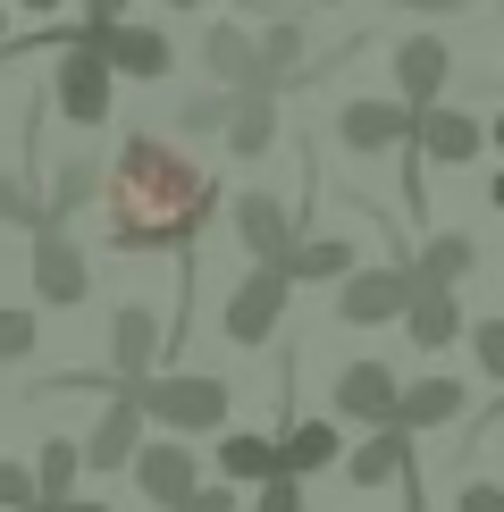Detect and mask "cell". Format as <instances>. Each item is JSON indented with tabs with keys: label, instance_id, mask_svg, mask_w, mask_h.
Here are the masks:
<instances>
[{
	"label": "cell",
	"instance_id": "1",
	"mask_svg": "<svg viewBox=\"0 0 504 512\" xmlns=\"http://www.w3.org/2000/svg\"><path fill=\"white\" fill-rule=\"evenodd\" d=\"M101 194H110V244L118 252H194V236L219 219V177L160 135H126Z\"/></svg>",
	"mask_w": 504,
	"mask_h": 512
},
{
	"label": "cell",
	"instance_id": "2",
	"mask_svg": "<svg viewBox=\"0 0 504 512\" xmlns=\"http://www.w3.org/2000/svg\"><path fill=\"white\" fill-rule=\"evenodd\" d=\"M135 403H143V420H152L160 437H219L227 412H236L227 378H202V370H152V378H135Z\"/></svg>",
	"mask_w": 504,
	"mask_h": 512
},
{
	"label": "cell",
	"instance_id": "3",
	"mask_svg": "<svg viewBox=\"0 0 504 512\" xmlns=\"http://www.w3.org/2000/svg\"><path fill=\"white\" fill-rule=\"evenodd\" d=\"M110 101H118V68L93 51V42H59V68H51V110L76 126V135H93V126H110Z\"/></svg>",
	"mask_w": 504,
	"mask_h": 512
},
{
	"label": "cell",
	"instance_id": "4",
	"mask_svg": "<svg viewBox=\"0 0 504 512\" xmlns=\"http://www.w3.org/2000/svg\"><path fill=\"white\" fill-rule=\"evenodd\" d=\"M286 303H294L286 261H252V277L227 294V311H219L227 345H269V336H278V319H286Z\"/></svg>",
	"mask_w": 504,
	"mask_h": 512
},
{
	"label": "cell",
	"instance_id": "5",
	"mask_svg": "<svg viewBox=\"0 0 504 512\" xmlns=\"http://www.w3.org/2000/svg\"><path fill=\"white\" fill-rule=\"evenodd\" d=\"M412 286H420L412 261H370V269L336 277V319H345V328H387V319H404Z\"/></svg>",
	"mask_w": 504,
	"mask_h": 512
},
{
	"label": "cell",
	"instance_id": "6",
	"mask_svg": "<svg viewBox=\"0 0 504 512\" xmlns=\"http://www.w3.org/2000/svg\"><path fill=\"white\" fill-rule=\"evenodd\" d=\"M126 479L143 487V504H152V512H177L202 487V454H194V437H143L135 462H126Z\"/></svg>",
	"mask_w": 504,
	"mask_h": 512
},
{
	"label": "cell",
	"instance_id": "7",
	"mask_svg": "<svg viewBox=\"0 0 504 512\" xmlns=\"http://www.w3.org/2000/svg\"><path fill=\"white\" fill-rule=\"evenodd\" d=\"M76 42H93V51L110 59L126 84H160L168 68H177V42H168L160 26H135V17H118V26H93V17H84Z\"/></svg>",
	"mask_w": 504,
	"mask_h": 512
},
{
	"label": "cell",
	"instance_id": "8",
	"mask_svg": "<svg viewBox=\"0 0 504 512\" xmlns=\"http://www.w3.org/2000/svg\"><path fill=\"white\" fill-rule=\"evenodd\" d=\"M395 403H404V378H395L378 353L345 361V370H336V387H328V412L353 420V429H395Z\"/></svg>",
	"mask_w": 504,
	"mask_h": 512
},
{
	"label": "cell",
	"instance_id": "9",
	"mask_svg": "<svg viewBox=\"0 0 504 512\" xmlns=\"http://www.w3.org/2000/svg\"><path fill=\"white\" fill-rule=\"evenodd\" d=\"M412 152L429 168H471L488 152V118L454 110V101H429V110H412Z\"/></svg>",
	"mask_w": 504,
	"mask_h": 512
},
{
	"label": "cell",
	"instance_id": "10",
	"mask_svg": "<svg viewBox=\"0 0 504 512\" xmlns=\"http://www.w3.org/2000/svg\"><path fill=\"white\" fill-rule=\"evenodd\" d=\"M34 294L51 311H84V294H93V261L68 227H34Z\"/></svg>",
	"mask_w": 504,
	"mask_h": 512
},
{
	"label": "cell",
	"instance_id": "11",
	"mask_svg": "<svg viewBox=\"0 0 504 512\" xmlns=\"http://www.w3.org/2000/svg\"><path fill=\"white\" fill-rule=\"evenodd\" d=\"M336 143H345L353 160H387V152H404V143H412V110H404V101H387V93H362V101L336 110Z\"/></svg>",
	"mask_w": 504,
	"mask_h": 512
},
{
	"label": "cell",
	"instance_id": "12",
	"mask_svg": "<svg viewBox=\"0 0 504 512\" xmlns=\"http://www.w3.org/2000/svg\"><path fill=\"white\" fill-rule=\"evenodd\" d=\"M143 437H152V420H143L135 387H118V395H110V403H101V412H93V429L76 437V445H84V471H101V479H110V471H126Z\"/></svg>",
	"mask_w": 504,
	"mask_h": 512
},
{
	"label": "cell",
	"instance_id": "13",
	"mask_svg": "<svg viewBox=\"0 0 504 512\" xmlns=\"http://www.w3.org/2000/svg\"><path fill=\"white\" fill-rule=\"evenodd\" d=\"M227 227H236V244L252 252V261H286V252H294V236H303V219H294L278 194H261V185L227 202Z\"/></svg>",
	"mask_w": 504,
	"mask_h": 512
},
{
	"label": "cell",
	"instance_id": "14",
	"mask_svg": "<svg viewBox=\"0 0 504 512\" xmlns=\"http://www.w3.org/2000/svg\"><path fill=\"white\" fill-rule=\"evenodd\" d=\"M160 345H168V319H160L152 303H118V311H110V378H118V387L152 378Z\"/></svg>",
	"mask_w": 504,
	"mask_h": 512
},
{
	"label": "cell",
	"instance_id": "15",
	"mask_svg": "<svg viewBox=\"0 0 504 512\" xmlns=\"http://www.w3.org/2000/svg\"><path fill=\"white\" fill-rule=\"evenodd\" d=\"M446 84H454V51L437 34H404L395 42V101H404V110L446 101Z\"/></svg>",
	"mask_w": 504,
	"mask_h": 512
},
{
	"label": "cell",
	"instance_id": "16",
	"mask_svg": "<svg viewBox=\"0 0 504 512\" xmlns=\"http://www.w3.org/2000/svg\"><path fill=\"white\" fill-rule=\"evenodd\" d=\"M202 68H210V84H219V93H252V84H269L261 42H252L244 26H227V17L202 34ZM269 93H278V84H269Z\"/></svg>",
	"mask_w": 504,
	"mask_h": 512
},
{
	"label": "cell",
	"instance_id": "17",
	"mask_svg": "<svg viewBox=\"0 0 504 512\" xmlns=\"http://www.w3.org/2000/svg\"><path fill=\"white\" fill-rule=\"evenodd\" d=\"M412 462H420V454H412V429H370L345 462H336V471H345L353 496H370V487H395V479L412 471Z\"/></svg>",
	"mask_w": 504,
	"mask_h": 512
},
{
	"label": "cell",
	"instance_id": "18",
	"mask_svg": "<svg viewBox=\"0 0 504 512\" xmlns=\"http://www.w3.org/2000/svg\"><path fill=\"white\" fill-rule=\"evenodd\" d=\"M219 143H227V160H269V152H278V93H269V84L236 93V101H227Z\"/></svg>",
	"mask_w": 504,
	"mask_h": 512
},
{
	"label": "cell",
	"instance_id": "19",
	"mask_svg": "<svg viewBox=\"0 0 504 512\" xmlns=\"http://www.w3.org/2000/svg\"><path fill=\"white\" fill-rule=\"evenodd\" d=\"M471 412V387L462 378H446V370H429V378H412L404 387V403H395V429H446V420H462Z\"/></svg>",
	"mask_w": 504,
	"mask_h": 512
},
{
	"label": "cell",
	"instance_id": "20",
	"mask_svg": "<svg viewBox=\"0 0 504 512\" xmlns=\"http://www.w3.org/2000/svg\"><path fill=\"white\" fill-rule=\"evenodd\" d=\"M336 462H345V437H336V420H294V412H286V429H278V471L320 479V471H336Z\"/></svg>",
	"mask_w": 504,
	"mask_h": 512
},
{
	"label": "cell",
	"instance_id": "21",
	"mask_svg": "<svg viewBox=\"0 0 504 512\" xmlns=\"http://www.w3.org/2000/svg\"><path fill=\"white\" fill-rule=\"evenodd\" d=\"M404 336H412L420 353H446L454 336H471V319H462L454 286H412V303H404Z\"/></svg>",
	"mask_w": 504,
	"mask_h": 512
},
{
	"label": "cell",
	"instance_id": "22",
	"mask_svg": "<svg viewBox=\"0 0 504 512\" xmlns=\"http://www.w3.org/2000/svg\"><path fill=\"white\" fill-rule=\"evenodd\" d=\"M101 194V168H93V152H68L51 168V194H42V227H68L84 202Z\"/></svg>",
	"mask_w": 504,
	"mask_h": 512
},
{
	"label": "cell",
	"instance_id": "23",
	"mask_svg": "<svg viewBox=\"0 0 504 512\" xmlns=\"http://www.w3.org/2000/svg\"><path fill=\"white\" fill-rule=\"evenodd\" d=\"M219 479H236V487L278 479V437H261V429H219Z\"/></svg>",
	"mask_w": 504,
	"mask_h": 512
},
{
	"label": "cell",
	"instance_id": "24",
	"mask_svg": "<svg viewBox=\"0 0 504 512\" xmlns=\"http://www.w3.org/2000/svg\"><path fill=\"white\" fill-rule=\"evenodd\" d=\"M286 277L294 286H336V277H353V244L345 236H294V252H286Z\"/></svg>",
	"mask_w": 504,
	"mask_h": 512
},
{
	"label": "cell",
	"instance_id": "25",
	"mask_svg": "<svg viewBox=\"0 0 504 512\" xmlns=\"http://www.w3.org/2000/svg\"><path fill=\"white\" fill-rule=\"evenodd\" d=\"M471 269H479V244H471V236H454V227L412 252V277H420V286H462Z\"/></svg>",
	"mask_w": 504,
	"mask_h": 512
},
{
	"label": "cell",
	"instance_id": "26",
	"mask_svg": "<svg viewBox=\"0 0 504 512\" xmlns=\"http://www.w3.org/2000/svg\"><path fill=\"white\" fill-rule=\"evenodd\" d=\"M252 42H261V68H269V84H278V93H286V84L303 76V51H311L303 17H269V26L252 34Z\"/></svg>",
	"mask_w": 504,
	"mask_h": 512
},
{
	"label": "cell",
	"instance_id": "27",
	"mask_svg": "<svg viewBox=\"0 0 504 512\" xmlns=\"http://www.w3.org/2000/svg\"><path fill=\"white\" fill-rule=\"evenodd\" d=\"M76 479H84V445H76V437H51V445L34 454V487H42V504L76 496Z\"/></svg>",
	"mask_w": 504,
	"mask_h": 512
},
{
	"label": "cell",
	"instance_id": "28",
	"mask_svg": "<svg viewBox=\"0 0 504 512\" xmlns=\"http://www.w3.org/2000/svg\"><path fill=\"white\" fill-rule=\"evenodd\" d=\"M42 345V328H34V311H17V303H0V370H17Z\"/></svg>",
	"mask_w": 504,
	"mask_h": 512
},
{
	"label": "cell",
	"instance_id": "29",
	"mask_svg": "<svg viewBox=\"0 0 504 512\" xmlns=\"http://www.w3.org/2000/svg\"><path fill=\"white\" fill-rule=\"evenodd\" d=\"M227 101H236V93H185V101H177V135H219V126H227Z\"/></svg>",
	"mask_w": 504,
	"mask_h": 512
},
{
	"label": "cell",
	"instance_id": "30",
	"mask_svg": "<svg viewBox=\"0 0 504 512\" xmlns=\"http://www.w3.org/2000/svg\"><path fill=\"white\" fill-rule=\"evenodd\" d=\"M0 227H42V194L17 177V168L0 177Z\"/></svg>",
	"mask_w": 504,
	"mask_h": 512
},
{
	"label": "cell",
	"instance_id": "31",
	"mask_svg": "<svg viewBox=\"0 0 504 512\" xmlns=\"http://www.w3.org/2000/svg\"><path fill=\"white\" fill-rule=\"evenodd\" d=\"M42 487H34V462H0V512H34Z\"/></svg>",
	"mask_w": 504,
	"mask_h": 512
},
{
	"label": "cell",
	"instance_id": "32",
	"mask_svg": "<svg viewBox=\"0 0 504 512\" xmlns=\"http://www.w3.org/2000/svg\"><path fill=\"white\" fill-rule=\"evenodd\" d=\"M471 353H479V370L504 387V319H471Z\"/></svg>",
	"mask_w": 504,
	"mask_h": 512
},
{
	"label": "cell",
	"instance_id": "33",
	"mask_svg": "<svg viewBox=\"0 0 504 512\" xmlns=\"http://www.w3.org/2000/svg\"><path fill=\"white\" fill-rule=\"evenodd\" d=\"M236 504H244V487H236V479H202L177 512H236Z\"/></svg>",
	"mask_w": 504,
	"mask_h": 512
},
{
	"label": "cell",
	"instance_id": "34",
	"mask_svg": "<svg viewBox=\"0 0 504 512\" xmlns=\"http://www.w3.org/2000/svg\"><path fill=\"white\" fill-rule=\"evenodd\" d=\"M252 512H303V479H294V471L261 479V496H252Z\"/></svg>",
	"mask_w": 504,
	"mask_h": 512
},
{
	"label": "cell",
	"instance_id": "35",
	"mask_svg": "<svg viewBox=\"0 0 504 512\" xmlns=\"http://www.w3.org/2000/svg\"><path fill=\"white\" fill-rule=\"evenodd\" d=\"M454 512H504V487H496V479H462Z\"/></svg>",
	"mask_w": 504,
	"mask_h": 512
},
{
	"label": "cell",
	"instance_id": "36",
	"mask_svg": "<svg viewBox=\"0 0 504 512\" xmlns=\"http://www.w3.org/2000/svg\"><path fill=\"white\" fill-rule=\"evenodd\" d=\"M126 9H135V0H84V17H93V26H118Z\"/></svg>",
	"mask_w": 504,
	"mask_h": 512
},
{
	"label": "cell",
	"instance_id": "37",
	"mask_svg": "<svg viewBox=\"0 0 504 512\" xmlns=\"http://www.w3.org/2000/svg\"><path fill=\"white\" fill-rule=\"evenodd\" d=\"M42 512H110L101 496H59V504H42Z\"/></svg>",
	"mask_w": 504,
	"mask_h": 512
},
{
	"label": "cell",
	"instance_id": "38",
	"mask_svg": "<svg viewBox=\"0 0 504 512\" xmlns=\"http://www.w3.org/2000/svg\"><path fill=\"white\" fill-rule=\"evenodd\" d=\"M9 9H26V17H51V9H59V0H9Z\"/></svg>",
	"mask_w": 504,
	"mask_h": 512
},
{
	"label": "cell",
	"instance_id": "39",
	"mask_svg": "<svg viewBox=\"0 0 504 512\" xmlns=\"http://www.w3.org/2000/svg\"><path fill=\"white\" fill-rule=\"evenodd\" d=\"M488 152H504V110H496V118H488Z\"/></svg>",
	"mask_w": 504,
	"mask_h": 512
},
{
	"label": "cell",
	"instance_id": "40",
	"mask_svg": "<svg viewBox=\"0 0 504 512\" xmlns=\"http://www.w3.org/2000/svg\"><path fill=\"white\" fill-rule=\"evenodd\" d=\"M488 202H496V210H504V168H496V177H488Z\"/></svg>",
	"mask_w": 504,
	"mask_h": 512
},
{
	"label": "cell",
	"instance_id": "41",
	"mask_svg": "<svg viewBox=\"0 0 504 512\" xmlns=\"http://www.w3.org/2000/svg\"><path fill=\"white\" fill-rule=\"evenodd\" d=\"M0 34H9V0H0Z\"/></svg>",
	"mask_w": 504,
	"mask_h": 512
},
{
	"label": "cell",
	"instance_id": "42",
	"mask_svg": "<svg viewBox=\"0 0 504 512\" xmlns=\"http://www.w3.org/2000/svg\"><path fill=\"white\" fill-rule=\"evenodd\" d=\"M168 9H202V0H168Z\"/></svg>",
	"mask_w": 504,
	"mask_h": 512
},
{
	"label": "cell",
	"instance_id": "43",
	"mask_svg": "<svg viewBox=\"0 0 504 512\" xmlns=\"http://www.w3.org/2000/svg\"><path fill=\"white\" fill-rule=\"evenodd\" d=\"M320 9H336V0H320Z\"/></svg>",
	"mask_w": 504,
	"mask_h": 512
},
{
	"label": "cell",
	"instance_id": "44",
	"mask_svg": "<svg viewBox=\"0 0 504 512\" xmlns=\"http://www.w3.org/2000/svg\"><path fill=\"white\" fill-rule=\"evenodd\" d=\"M34 512H42V504H34Z\"/></svg>",
	"mask_w": 504,
	"mask_h": 512
}]
</instances>
